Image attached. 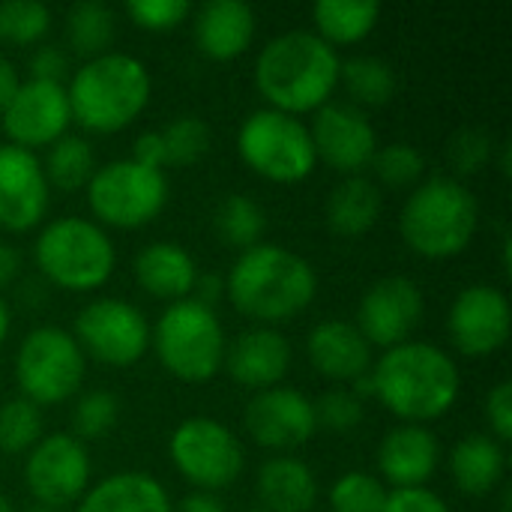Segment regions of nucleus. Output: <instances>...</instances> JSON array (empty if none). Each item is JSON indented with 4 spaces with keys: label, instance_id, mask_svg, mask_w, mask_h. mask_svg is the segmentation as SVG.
<instances>
[{
    "label": "nucleus",
    "instance_id": "72a5a7b5",
    "mask_svg": "<svg viewBox=\"0 0 512 512\" xmlns=\"http://www.w3.org/2000/svg\"><path fill=\"white\" fill-rule=\"evenodd\" d=\"M45 435L42 411L27 399L0 402V453L3 456H27L39 438Z\"/></svg>",
    "mask_w": 512,
    "mask_h": 512
},
{
    "label": "nucleus",
    "instance_id": "c756f323",
    "mask_svg": "<svg viewBox=\"0 0 512 512\" xmlns=\"http://www.w3.org/2000/svg\"><path fill=\"white\" fill-rule=\"evenodd\" d=\"M96 168H99V162H96L93 144L84 135H72V132L57 138L42 159V171H45L48 186L60 189V192L87 189Z\"/></svg>",
    "mask_w": 512,
    "mask_h": 512
},
{
    "label": "nucleus",
    "instance_id": "c03bdc74",
    "mask_svg": "<svg viewBox=\"0 0 512 512\" xmlns=\"http://www.w3.org/2000/svg\"><path fill=\"white\" fill-rule=\"evenodd\" d=\"M27 69H30V78H36V81H57V84H66V78L72 75L69 54L60 45H39L30 54Z\"/></svg>",
    "mask_w": 512,
    "mask_h": 512
},
{
    "label": "nucleus",
    "instance_id": "423d86ee",
    "mask_svg": "<svg viewBox=\"0 0 512 512\" xmlns=\"http://www.w3.org/2000/svg\"><path fill=\"white\" fill-rule=\"evenodd\" d=\"M36 270L60 291L87 294L102 288L117 267L111 234L84 216H57L33 240Z\"/></svg>",
    "mask_w": 512,
    "mask_h": 512
},
{
    "label": "nucleus",
    "instance_id": "37998d69",
    "mask_svg": "<svg viewBox=\"0 0 512 512\" xmlns=\"http://www.w3.org/2000/svg\"><path fill=\"white\" fill-rule=\"evenodd\" d=\"M483 414L489 423V435L501 444H507L512 438V384L501 381L489 390L486 402H483Z\"/></svg>",
    "mask_w": 512,
    "mask_h": 512
},
{
    "label": "nucleus",
    "instance_id": "f03ea898",
    "mask_svg": "<svg viewBox=\"0 0 512 512\" xmlns=\"http://www.w3.org/2000/svg\"><path fill=\"white\" fill-rule=\"evenodd\" d=\"M318 294V273L309 258L276 246L258 243L237 255L225 276L228 303L258 327H276L297 318Z\"/></svg>",
    "mask_w": 512,
    "mask_h": 512
},
{
    "label": "nucleus",
    "instance_id": "6e6552de",
    "mask_svg": "<svg viewBox=\"0 0 512 512\" xmlns=\"http://www.w3.org/2000/svg\"><path fill=\"white\" fill-rule=\"evenodd\" d=\"M237 156L270 183H300L318 168L309 123L276 108L246 114L237 129Z\"/></svg>",
    "mask_w": 512,
    "mask_h": 512
},
{
    "label": "nucleus",
    "instance_id": "0eeeda50",
    "mask_svg": "<svg viewBox=\"0 0 512 512\" xmlns=\"http://www.w3.org/2000/svg\"><path fill=\"white\" fill-rule=\"evenodd\" d=\"M150 348L168 375L186 384H207L222 372L228 336L216 309L198 300L168 303L150 330Z\"/></svg>",
    "mask_w": 512,
    "mask_h": 512
},
{
    "label": "nucleus",
    "instance_id": "5701e85b",
    "mask_svg": "<svg viewBox=\"0 0 512 512\" xmlns=\"http://www.w3.org/2000/svg\"><path fill=\"white\" fill-rule=\"evenodd\" d=\"M255 9L243 0H210L192 9V36L204 57L228 63L249 51L255 39Z\"/></svg>",
    "mask_w": 512,
    "mask_h": 512
},
{
    "label": "nucleus",
    "instance_id": "de8ad7c7",
    "mask_svg": "<svg viewBox=\"0 0 512 512\" xmlns=\"http://www.w3.org/2000/svg\"><path fill=\"white\" fill-rule=\"evenodd\" d=\"M174 512H228V507L216 492H189L174 504Z\"/></svg>",
    "mask_w": 512,
    "mask_h": 512
},
{
    "label": "nucleus",
    "instance_id": "4c0bfd02",
    "mask_svg": "<svg viewBox=\"0 0 512 512\" xmlns=\"http://www.w3.org/2000/svg\"><path fill=\"white\" fill-rule=\"evenodd\" d=\"M120 420V402L111 390H87L78 393L72 405V435L78 441H96L114 432Z\"/></svg>",
    "mask_w": 512,
    "mask_h": 512
},
{
    "label": "nucleus",
    "instance_id": "ea45409f",
    "mask_svg": "<svg viewBox=\"0 0 512 512\" xmlns=\"http://www.w3.org/2000/svg\"><path fill=\"white\" fill-rule=\"evenodd\" d=\"M312 405H315L318 429H327L333 435L354 432L366 417L363 396H357L351 387H333V390L321 393L318 399H312Z\"/></svg>",
    "mask_w": 512,
    "mask_h": 512
},
{
    "label": "nucleus",
    "instance_id": "7ed1b4c3",
    "mask_svg": "<svg viewBox=\"0 0 512 512\" xmlns=\"http://www.w3.org/2000/svg\"><path fill=\"white\" fill-rule=\"evenodd\" d=\"M342 57L312 30L273 36L255 57V87L267 108L285 114H315L339 87Z\"/></svg>",
    "mask_w": 512,
    "mask_h": 512
},
{
    "label": "nucleus",
    "instance_id": "4be33fe9",
    "mask_svg": "<svg viewBox=\"0 0 512 512\" xmlns=\"http://www.w3.org/2000/svg\"><path fill=\"white\" fill-rule=\"evenodd\" d=\"M306 357L321 378L342 387H351L360 378H366L375 363L372 345L363 339L357 324L342 318H327L312 327L306 339Z\"/></svg>",
    "mask_w": 512,
    "mask_h": 512
},
{
    "label": "nucleus",
    "instance_id": "473e14b6",
    "mask_svg": "<svg viewBox=\"0 0 512 512\" xmlns=\"http://www.w3.org/2000/svg\"><path fill=\"white\" fill-rule=\"evenodd\" d=\"M213 222H216V234L222 237V243H228V246H234V249H240V252H246V249L264 243L267 213H264V207H261L255 198H249V195L234 192V195L222 198L219 207H216Z\"/></svg>",
    "mask_w": 512,
    "mask_h": 512
},
{
    "label": "nucleus",
    "instance_id": "4468645a",
    "mask_svg": "<svg viewBox=\"0 0 512 512\" xmlns=\"http://www.w3.org/2000/svg\"><path fill=\"white\" fill-rule=\"evenodd\" d=\"M426 318V294L411 276H384L372 282L357 303V330L372 348L411 342Z\"/></svg>",
    "mask_w": 512,
    "mask_h": 512
},
{
    "label": "nucleus",
    "instance_id": "603ef678",
    "mask_svg": "<svg viewBox=\"0 0 512 512\" xmlns=\"http://www.w3.org/2000/svg\"><path fill=\"white\" fill-rule=\"evenodd\" d=\"M9 330H12V312H9L6 297L0 294V348H3V342L9 339Z\"/></svg>",
    "mask_w": 512,
    "mask_h": 512
},
{
    "label": "nucleus",
    "instance_id": "8fccbe9b",
    "mask_svg": "<svg viewBox=\"0 0 512 512\" xmlns=\"http://www.w3.org/2000/svg\"><path fill=\"white\" fill-rule=\"evenodd\" d=\"M18 84H21V75H18L15 63L0 51V114H3V108L9 105V99L15 96Z\"/></svg>",
    "mask_w": 512,
    "mask_h": 512
},
{
    "label": "nucleus",
    "instance_id": "2eb2a0df",
    "mask_svg": "<svg viewBox=\"0 0 512 512\" xmlns=\"http://www.w3.org/2000/svg\"><path fill=\"white\" fill-rule=\"evenodd\" d=\"M309 135L318 162L342 177L366 174L378 153V132L369 114L351 102H327L312 114Z\"/></svg>",
    "mask_w": 512,
    "mask_h": 512
},
{
    "label": "nucleus",
    "instance_id": "5fc2aeb1",
    "mask_svg": "<svg viewBox=\"0 0 512 512\" xmlns=\"http://www.w3.org/2000/svg\"><path fill=\"white\" fill-rule=\"evenodd\" d=\"M24 512H69V510H54V507H39V504H33L30 510Z\"/></svg>",
    "mask_w": 512,
    "mask_h": 512
},
{
    "label": "nucleus",
    "instance_id": "6e6d98bb",
    "mask_svg": "<svg viewBox=\"0 0 512 512\" xmlns=\"http://www.w3.org/2000/svg\"><path fill=\"white\" fill-rule=\"evenodd\" d=\"M246 512H267V510H261V507H255V510H246Z\"/></svg>",
    "mask_w": 512,
    "mask_h": 512
},
{
    "label": "nucleus",
    "instance_id": "e433bc0d",
    "mask_svg": "<svg viewBox=\"0 0 512 512\" xmlns=\"http://www.w3.org/2000/svg\"><path fill=\"white\" fill-rule=\"evenodd\" d=\"M369 168L378 177L375 183H384L390 189H414L426 177V159L408 141H393V144L378 147Z\"/></svg>",
    "mask_w": 512,
    "mask_h": 512
},
{
    "label": "nucleus",
    "instance_id": "3c124183",
    "mask_svg": "<svg viewBox=\"0 0 512 512\" xmlns=\"http://www.w3.org/2000/svg\"><path fill=\"white\" fill-rule=\"evenodd\" d=\"M18 273H21L18 249L9 246V243H0V294H3V288H9L18 279Z\"/></svg>",
    "mask_w": 512,
    "mask_h": 512
},
{
    "label": "nucleus",
    "instance_id": "1a4fd4ad",
    "mask_svg": "<svg viewBox=\"0 0 512 512\" xmlns=\"http://www.w3.org/2000/svg\"><path fill=\"white\" fill-rule=\"evenodd\" d=\"M15 384L21 399L36 408L69 402L81 393L87 375V357L75 336L63 327L42 324L27 330L15 351Z\"/></svg>",
    "mask_w": 512,
    "mask_h": 512
},
{
    "label": "nucleus",
    "instance_id": "412c9836",
    "mask_svg": "<svg viewBox=\"0 0 512 512\" xmlns=\"http://www.w3.org/2000/svg\"><path fill=\"white\" fill-rule=\"evenodd\" d=\"M222 369L252 393L279 387L291 369V342L276 327H249L228 342Z\"/></svg>",
    "mask_w": 512,
    "mask_h": 512
},
{
    "label": "nucleus",
    "instance_id": "79ce46f5",
    "mask_svg": "<svg viewBox=\"0 0 512 512\" xmlns=\"http://www.w3.org/2000/svg\"><path fill=\"white\" fill-rule=\"evenodd\" d=\"M126 15L141 30L165 33L192 15V3L189 0H129Z\"/></svg>",
    "mask_w": 512,
    "mask_h": 512
},
{
    "label": "nucleus",
    "instance_id": "dca6fc26",
    "mask_svg": "<svg viewBox=\"0 0 512 512\" xmlns=\"http://www.w3.org/2000/svg\"><path fill=\"white\" fill-rule=\"evenodd\" d=\"M512 306L510 297L486 282L462 288L447 312L450 342L462 357H489L510 342Z\"/></svg>",
    "mask_w": 512,
    "mask_h": 512
},
{
    "label": "nucleus",
    "instance_id": "f704fd0d",
    "mask_svg": "<svg viewBox=\"0 0 512 512\" xmlns=\"http://www.w3.org/2000/svg\"><path fill=\"white\" fill-rule=\"evenodd\" d=\"M390 489L369 471H345L327 492L330 512H384Z\"/></svg>",
    "mask_w": 512,
    "mask_h": 512
},
{
    "label": "nucleus",
    "instance_id": "9b49d317",
    "mask_svg": "<svg viewBox=\"0 0 512 512\" xmlns=\"http://www.w3.org/2000/svg\"><path fill=\"white\" fill-rule=\"evenodd\" d=\"M168 456L177 474L195 492L231 489L246 471V447L231 426L216 417H186L168 438Z\"/></svg>",
    "mask_w": 512,
    "mask_h": 512
},
{
    "label": "nucleus",
    "instance_id": "7c9ffc66",
    "mask_svg": "<svg viewBox=\"0 0 512 512\" xmlns=\"http://www.w3.org/2000/svg\"><path fill=\"white\" fill-rule=\"evenodd\" d=\"M339 84H345V90L351 93V105L357 108H381L396 96L399 78L396 69L375 54H357L342 60V75Z\"/></svg>",
    "mask_w": 512,
    "mask_h": 512
},
{
    "label": "nucleus",
    "instance_id": "20e7f679",
    "mask_svg": "<svg viewBox=\"0 0 512 512\" xmlns=\"http://www.w3.org/2000/svg\"><path fill=\"white\" fill-rule=\"evenodd\" d=\"M66 96L72 120L81 123V129L114 135L144 114L153 96V75L135 54L105 51L72 69Z\"/></svg>",
    "mask_w": 512,
    "mask_h": 512
},
{
    "label": "nucleus",
    "instance_id": "f8f14e48",
    "mask_svg": "<svg viewBox=\"0 0 512 512\" xmlns=\"http://www.w3.org/2000/svg\"><path fill=\"white\" fill-rule=\"evenodd\" d=\"M150 321L147 315L120 297H99L90 300L72 324V336L84 357L111 366L129 369L150 351Z\"/></svg>",
    "mask_w": 512,
    "mask_h": 512
},
{
    "label": "nucleus",
    "instance_id": "864d4df0",
    "mask_svg": "<svg viewBox=\"0 0 512 512\" xmlns=\"http://www.w3.org/2000/svg\"><path fill=\"white\" fill-rule=\"evenodd\" d=\"M0 512H15L12 510V504H9V498H6L3 492H0Z\"/></svg>",
    "mask_w": 512,
    "mask_h": 512
},
{
    "label": "nucleus",
    "instance_id": "6ab92c4d",
    "mask_svg": "<svg viewBox=\"0 0 512 512\" xmlns=\"http://www.w3.org/2000/svg\"><path fill=\"white\" fill-rule=\"evenodd\" d=\"M51 186L42 159L33 150L0 144V228L12 234L33 231L45 222Z\"/></svg>",
    "mask_w": 512,
    "mask_h": 512
},
{
    "label": "nucleus",
    "instance_id": "bb28decb",
    "mask_svg": "<svg viewBox=\"0 0 512 512\" xmlns=\"http://www.w3.org/2000/svg\"><path fill=\"white\" fill-rule=\"evenodd\" d=\"M450 477L462 495H492L507 477V444L486 435H468L450 450Z\"/></svg>",
    "mask_w": 512,
    "mask_h": 512
},
{
    "label": "nucleus",
    "instance_id": "39448f33",
    "mask_svg": "<svg viewBox=\"0 0 512 512\" xmlns=\"http://www.w3.org/2000/svg\"><path fill=\"white\" fill-rule=\"evenodd\" d=\"M480 228L477 195L456 177H429L411 189L399 213V234L420 258L462 255Z\"/></svg>",
    "mask_w": 512,
    "mask_h": 512
},
{
    "label": "nucleus",
    "instance_id": "a211bd4d",
    "mask_svg": "<svg viewBox=\"0 0 512 512\" xmlns=\"http://www.w3.org/2000/svg\"><path fill=\"white\" fill-rule=\"evenodd\" d=\"M69 123H72V108H69L66 84L36 81V78L21 81L15 96L0 114V126L9 144L33 153L63 138L69 132Z\"/></svg>",
    "mask_w": 512,
    "mask_h": 512
},
{
    "label": "nucleus",
    "instance_id": "aec40b11",
    "mask_svg": "<svg viewBox=\"0 0 512 512\" xmlns=\"http://www.w3.org/2000/svg\"><path fill=\"white\" fill-rule=\"evenodd\" d=\"M441 465V441L429 426L399 423L378 444V480L387 489L429 486Z\"/></svg>",
    "mask_w": 512,
    "mask_h": 512
},
{
    "label": "nucleus",
    "instance_id": "f257e3e1",
    "mask_svg": "<svg viewBox=\"0 0 512 512\" xmlns=\"http://www.w3.org/2000/svg\"><path fill=\"white\" fill-rule=\"evenodd\" d=\"M369 387L372 396L402 423L429 426L456 408L462 372L444 348L411 339L375 357Z\"/></svg>",
    "mask_w": 512,
    "mask_h": 512
},
{
    "label": "nucleus",
    "instance_id": "9d476101",
    "mask_svg": "<svg viewBox=\"0 0 512 512\" xmlns=\"http://www.w3.org/2000/svg\"><path fill=\"white\" fill-rule=\"evenodd\" d=\"M87 207L93 222L108 228L135 231L150 225L168 204V177L135 159H111L96 168L87 183Z\"/></svg>",
    "mask_w": 512,
    "mask_h": 512
},
{
    "label": "nucleus",
    "instance_id": "49530a36",
    "mask_svg": "<svg viewBox=\"0 0 512 512\" xmlns=\"http://www.w3.org/2000/svg\"><path fill=\"white\" fill-rule=\"evenodd\" d=\"M135 162L147 165V168H159L165 171L168 168V159H165V141H162V132L159 129H147L135 138L132 144V156Z\"/></svg>",
    "mask_w": 512,
    "mask_h": 512
},
{
    "label": "nucleus",
    "instance_id": "09e8293b",
    "mask_svg": "<svg viewBox=\"0 0 512 512\" xmlns=\"http://www.w3.org/2000/svg\"><path fill=\"white\" fill-rule=\"evenodd\" d=\"M225 297V279L222 276H213V273H201L198 282H195V291H192V300L216 309V303Z\"/></svg>",
    "mask_w": 512,
    "mask_h": 512
},
{
    "label": "nucleus",
    "instance_id": "393cba45",
    "mask_svg": "<svg viewBox=\"0 0 512 512\" xmlns=\"http://www.w3.org/2000/svg\"><path fill=\"white\" fill-rule=\"evenodd\" d=\"M72 512H174V501L153 474L117 471L90 483Z\"/></svg>",
    "mask_w": 512,
    "mask_h": 512
},
{
    "label": "nucleus",
    "instance_id": "58836bf2",
    "mask_svg": "<svg viewBox=\"0 0 512 512\" xmlns=\"http://www.w3.org/2000/svg\"><path fill=\"white\" fill-rule=\"evenodd\" d=\"M159 132L165 141V159L174 168H189L210 150V126L195 114H180Z\"/></svg>",
    "mask_w": 512,
    "mask_h": 512
},
{
    "label": "nucleus",
    "instance_id": "2f4dec72",
    "mask_svg": "<svg viewBox=\"0 0 512 512\" xmlns=\"http://www.w3.org/2000/svg\"><path fill=\"white\" fill-rule=\"evenodd\" d=\"M114 30H117V18L111 6L99 0H78L66 12V42L84 60L111 51Z\"/></svg>",
    "mask_w": 512,
    "mask_h": 512
},
{
    "label": "nucleus",
    "instance_id": "a878e982",
    "mask_svg": "<svg viewBox=\"0 0 512 512\" xmlns=\"http://www.w3.org/2000/svg\"><path fill=\"white\" fill-rule=\"evenodd\" d=\"M261 510L267 512H315L318 477L297 456H270L255 474Z\"/></svg>",
    "mask_w": 512,
    "mask_h": 512
},
{
    "label": "nucleus",
    "instance_id": "c9c22d12",
    "mask_svg": "<svg viewBox=\"0 0 512 512\" xmlns=\"http://www.w3.org/2000/svg\"><path fill=\"white\" fill-rule=\"evenodd\" d=\"M51 9L39 0H3L0 3V42L36 45L51 30Z\"/></svg>",
    "mask_w": 512,
    "mask_h": 512
},
{
    "label": "nucleus",
    "instance_id": "a18cd8bd",
    "mask_svg": "<svg viewBox=\"0 0 512 512\" xmlns=\"http://www.w3.org/2000/svg\"><path fill=\"white\" fill-rule=\"evenodd\" d=\"M384 512H450V507L438 492L420 486V489H390Z\"/></svg>",
    "mask_w": 512,
    "mask_h": 512
},
{
    "label": "nucleus",
    "instance_id": "b1692460",
    "mask_svg": "<svg viewBox=\"0 0 512 512\" xmlns=\"http://www.w3.org/2000/svg\"><path fill=\"white\" fill-rule=\"evenodd\" d=\"M132 273L141 291L165 303L189 300L201 276L189 249L171 240H156V243L141 246L132 261Z\"/></svg>",
    "mask_w": 512,
    "mask_h": 512
},
{
    "label": "nucleus",
    "instance_id": "ddd939ff",
    "mask_svg": "<svg viewBox=\"0 0 512 512\" xmlns=\"http://www.w3.org/2000/svg\"><path fill=\"white\" fill-rule=\"evenodd\" d=\"M93 480V462L87 444L72 432L42 435L24 456V486L39 507L69 510L75 507Z\"/></svg>",
    "mask_w": 512,
    "mask_h": 512
},
{
    "label": "nucleus",
    "instance_id": "f3484780",
    "mask_svg": "<svg viewBox=\"0 0 512 512\" xmlns=\"http://www.w3.org/2000/svg\"><path fill=\"white\" fill-rule=\"evenodd\" d=\"M243 429L258 447L285 456L288 450H297L318 435L315 405L306 393L279 384L252 393L243 408Z\"/></svg>",
    "mask_w": 512,
    "mask_h": 512
},
{
    "label": "nucleus",
    "instance_id": "cd10ccee",
    "mask_svg": "<svg viewBox=\"0 0 512 512\" xmlns=\"http://www.w3.org/2000/svg\"><path fill=\"white\" fill-rule=\"evenodd\" d=\"M381 213H384V195L369 174L342 177L327 198V225L333 234L345 240H357L369 234L378 225Z\"/></svg>",
    "mask_w": 512,
    "mask_h": 512
},
{
    "label": "nucleus",
    "instance_id": "c85d7f7f",
    "mask_svg": "<svg viewBox=\"0 0 512 512\" xmlns=\"http://www.w3.org/2000/svg\"><path fill=\"white\" fill-rule=\"evenodd\" d=\"M381 18V6L375 0H321L312 6V24L327 45L339 51V45L363 42Z\"/></svg>",
    "mask_w": 512,
    "mask_h": 512
},
{
    "label": "nucleus",
    "instance_id": "a19ab883",
    "mask_svg": "<svg viewBox=\"0 0 512 512\" xmlns=\"http://www.w3.org/2000/svg\"><path fill=\"white\" fill-rule=\"evenodd\" d=\"M447 159H450V168H453L459 177L480 174V171H483L486 165H492V159H495L492 135H486L483 129H459V132L450 138ZM459 177H456V180H459Z\"/></svg>",
    "mask_w": 512,
    "mask_h": 512
}]
</instances>
